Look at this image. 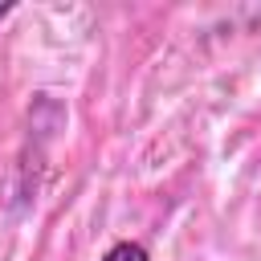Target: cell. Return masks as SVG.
I'll return each mask as SVG.
<instances>
[{
	"label": "cell",
	"mask_w": 261,
	"mask_h": 261,
	"mask_svg": "<svg viewBox=\"0 0 261 261\" xmlns=\"http://www.w3.org/2000/svg\"><path fill=\"white\" fill-rule=\"evenodd\" d=\"M102 261H151V253H147V245H139V241H118V245H110V249L102 253Z\"/></svg>",
	"instance_id": "obj_1"
},
{
	"label": "cell",
	"mask_w": 261,
	"mask_h": 261,
	"mask_svg": "<svg viewBox=\"0 0 261 261\" xmlns=\"http://www.w3.org/2000/svg\"><path fill=\"white\" fill-rule=\"evenodd\" d=\"M8 12H12V4H0V20H4V16H8Z\"/></svg>",
	"instance_id": "obj_2"
}]
</instances>
